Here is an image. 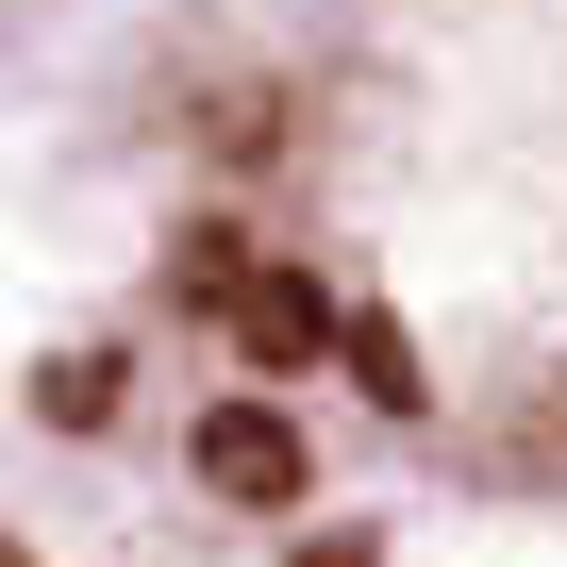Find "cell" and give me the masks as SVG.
Here are the masks:
<instances>
[{
	"instance_id": "1",
	"label": "cell",
	"mask_w": 567,
	"mask_h": 567,
	"mask_svg": "<svg viewBox=\"0 0 567 567\" xmlns=\"http://www.w3.org/2000/svg\"><path fill=\"white\" fill-rule=\"evenodd\" d=\"M184 467L217 484V501H250V517H284L318 467H301V417L284 401H200V434H184Z\"/></svg>"
},
{
	"instance_id": "2",
	"label": "cell",
	"mask_w": 567,
	"mask_h": 567,
	"mask_svg": "<svg viewBox=\"0 0 567 567\" xmlns=\"http://www.w3.org/2000/svg\"><path fill=\"white\" fill-rule=\"evenodd\" d=\"M234 334H250V368H318V351H351V301H334L318 267H250Z\"/></svg>"
},
{
	"instance_id": "3",
	"label": "cell",
	"mask_w": 567,
	"mask_h": 567,
	"mask_svg": "<svg viewBox=\"0 0 567 567\" xmlns=\"http://www.w3.org/2000/svg\"><path fill=\"white\" fill-rule=\"evenodd\" d=\"M250 267H267V250H250L234 217H200V234L167 250V301H200V318H234V301H250Z\"/></svg>"
},
{
	"instance_id": "4",
	"label": "cell",
	"mask_w": 567,
	"mask_h": 567,
	"mask_svg": "<svg viewBox=\"0 0 567 567\" xmlns=\"http://www.w3.org/2000/svg\"><path fill=\"white\" fill-rule=\"evenodd\" d=\"M351 384H368V401H384V417H417V401H434V384H417V351H401V334H384V318H351Z\"/></svg>"
},
{
	"instance_id": "5",
	"label": "cell",
	"mask_w": 567,
	"mask_h": 567,
	"mask_svg": "<svg viewBox=\"0 0 567 567\" xmlns=\"http://www.w3.org/2000/svg\"><path fill=\"white\" fill-rule=\"evenodd\" d=\"M34 417H68V434H84V417H117V368H101V351H68V368H34Z\"/></svg>"
},
{
	"instance_id": "6",
	"label": "cell",
	"mask_w": 567,
	"mask_h": 567,
	"mask_svg": "<svg viewBox=\"0 0 567 567\" xmlns=\"http://www.w3.org/2000/svg\"><path fill=\"white\" fill-rule=\"evenodd\" d=\"M301 567H368V534H301Z\"/></svg>"
}]
</instances>
